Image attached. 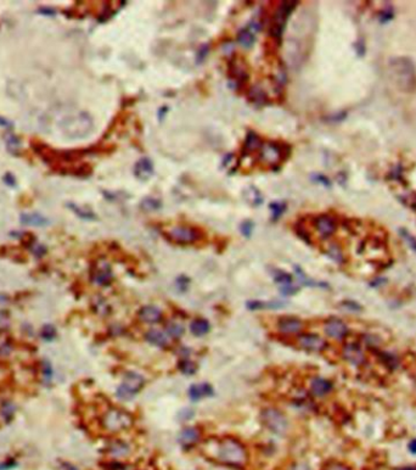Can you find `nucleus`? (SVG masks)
<instances>
[{
  "label": "nucleus",
  "mask_w": 416,
  "mask_h": 470,
  "mask_svg": "<svg viewBox=\"0 0 416 470\" xmlns=\"http://www.w3.org/2000/svg\"><path fill=\"white\" fill-rule=\"evenodd\" d=\"M258 152L259 160L267 166V168L275 170L280 168L281 164L290 157L291 146L280 140H269L267 143H263Z\"/></svg>",
  "instance_id": "1"
},
{
  "label": "nucleus",
  "mask_w": 416,
  "mask_h": 470,
  "mask_svg": "<svg viewBox=\"0 0 416 470\" xmlns=\"http://www.w3.org/2000/svg\"><path fill=\"white\" fill-rule=\"evenodd\" d=\"M217 459L230 466H242L247 462L245 446L235 439H223L218 444Z\"/></svg>",
  "instance_id": "2"
},
{
  "label": "nucleus",
  "mask_w": 416,
  "mask_h": 470,
  "mask_svg": "<svg viewBox=\"0 0 416 470\" xmlns=\"http://www.w3.org/2000/svg\"><path fill=\"white\" fill-rule=\"evenodd\" d=\"M296 7H297V2H291V0L280 3V5L278 7L273 19L270 21V26H269V37L274 41H280L284 31H285L287 19Z\"/></svg>",
  "instance_id": "3"
},
{
  "label": "nucleus",
  "mask_w": 416,
  "mask_h": 470,
  "mask_svg": "<svg viewBox=\"0 0 416 470\" xmlns=\"http://www.w3.org/2000/svg\"><path fill=\"white\" fill-rule=\"evenodd\" d=\"M104 429L110 431V433H117L123 429L129 428L133 424V417L128 412L122 411V409L112 408L109 409L104 414L101 419Z\"/></svg>",
  "instance_id": "4"
},
{
  "label": "nucleus",
  "mask_w": 416,
  "mask_h": 470,
  "mask_svg": "<svg viewBox=\"0 0 416 470\" xmlns=\"http://www.w3.org/2000/svg\"><path fill=\"white\" fill-rule=\"evenodd\" d=\"M145 384V379L140 374L130 372L124 376L123 382L118 386L117 396L119 399L128 401L133 399L134 396L143 389Z\"/></svg>",
  "instance_id": "5"
},
{
  "label": "nucleus",
  "mask_w": 416,
  "mask_h": 470,
  "mask_svg": "<svg viewBox=\"0 0 416 470\" xmlns=\"http://www.w3.org/2000/svg\"><path fill=\"white\" fill-rule=\"evenodd\" d=\"M262 420L269 430L278 435H283L289 430V420L280 411L274 408L264 409L262 413Z\"/></svg>",
  "instance_id": "6"
},
{
  "label": "nucleus",
  "mask_w": 416,
  "mask_h": 470,
  "mask_svg": "<svg viewBox=\"0 0 416 470\" xmlns=\"http://www.w3.org/2000/svg\"><path fill=\"white\" fill-rule=\"evenodd\" d=\"M167 236L170 241L175 242V244L180 245H189L194 244L200 239V232L194 227L189 226H176L172 227L168 232H167Z\"/></svg>",
  "instance_id": "7"
},
{
  "label": "nucleus",
  "mask_w": 416,
  "mask_h": 470,
  "mask_svg": "<svg viewBox=\"0 0 416 470\" xmlns=\"http://www.w3.org/2000/svg\"><path fill=\"white\" fill-rule=\"evenodd\" d=\"M228 76L229 78L235 83L236 89H241L242 87L246 84V82L248 80L246 66H245L244 62L239 59V56L233 55L232 58L229 59Z\"/></svg>",
  "instance_id": "8"
},
{
  "label": "nucleus",
  "mask_w": 416,
  "mask_h": 470,
  "mask_svg": "<svg viewBox=\"0 0 416 470\" xmlns=\"http://www.w3.org/2000/svg\"><path fill=\"white\" fill-rule=\"evenodd\" d=\"M90 277L93 283L99 286H106L112 281L113 273L110 263L105 260H99L93 265Z\"/></svg>",
  "instance_id": "9"
},
{
  "label": "nucleus",
  "mask_w": 416,
  "mask_h": 470,
  "mask_svg": "<svg viewBox=\"0 0 416 470\" xmlns=\"http://www.w3.org/2000/svg\"><path fill=\"white\" fill-rule=\"evenodd\" d=\"M314 226L321 238H330L336 232V220L330 215H320L314 218Z\"/></svg>",
  "instance_id": "10"
},
{
  "label": "nucleus",
  "mask_w": 416,
  "mask_h": 470,
  "mask_svg": "<svg viewBox=\"0 0 416 470\" xmlns=\"http://www.w3.org/2000/svg\"><path fill=\"white\" fill-rule=\"evenodd\" d=\"M298 344L303 350H307V351H313V352L322 351L326 346L325 340L321 339V337L318 336V335H314V334L301 335V336L298 337Z\"/></svg>",
  "instance_id": "11"
},
{
  "label": "nucleus",
  "mask_w": 416,
  "mask_h": 470,
  "mask_svg": "<svg viewBox=\"0 0 416 470\" xmlns=\"http://www.w3.org/2000/svg\"><path fill=\"white\" fill-rule=\"evenodd\" d=\"M273 275L274 280L276 281L278 285L280 286L281 292H283L284 295H293L298 290V287L292 283L291 275L286 273V272L276 269V271H274Z\"/></svg>",
  "instance_id": "12"
},
{
  "label": "nucleus",
  "mask_w": 416,
  "mask_h": 470,
  "mask_svg": "<svg viewBox=\"0 0 416 470\" xmlns=\"http://www.w3.org/2000/svg\"><path fill=\"white\" fill-rule=\"evenodd\" d=\"M343 357L352 366H361L365 361L363 350L355 344H348L343 347Z\"/></svg>",
  "instance_id": "13"
},
{
  "label": "nucleus",
  "mask_w": 416,
  "mask_h": 470,
  "mask_svg": "<svg viewBox=\"0 0 416 470\" xmlns=\"http://www.w3.org/2000/svg\"><path fill=\"white\" fill-rule=\"evenodd\" d=\"M325 333L332 339H343L348 334V328L342 320L330 319L325 323Z\"/></svg>",
  "instance_id": "14"
},
{
  "label": "nucleus",
  "mask_w": 416,
  "mask_h": 470,
  "mask_svg": "<svg viewBox=\"0 0 416 470\" xmlns=\"http://www.w3.org/2000/svg\"><path fill=\"white\" fill-rule=\"evenodd\" d=\"M154 163L148 157L140 158L134 167V175L137 179H142V181H148L154 176Z\"/></svg>",
  "instance_id": "15"
},
{
  "label": "nucleus",
  "mask_w": 416,
  "mask_h": 470,
  "mask_svg": "<svg viewBox=\"0 0 416 470\" xmlns=\"http://www.w3.org/2000/svg\"><path fill=\"white\" fill-rule=\"evenodd\" d=\"M278 328L283 334L286 335H293V334H298L299 331L302 330L303 328V324L299 319L296 318H283L279 320V324H278Z\"/></svg>",
  "instance_id": "16"
},
{
  "label": "nucleus",
  "mask_w": 416,
  "mask_h": 470,
  "mask_svg": "<svg viewBox=\"0 0 416 470\" xmlns=\"http://www.w3.org/2000/svg\"><path fill=\"white\" fill-rule=\"evenodd\" d=\"M20 222L23 226H31V227H45L49 224V220L44 217L43 215L37 213V212H32V213H22L20 216Z\"/></svg>",
  "instance_id": "17"
},
{
  "label": "nucleus",
  "mask_w": 416,
  "mask_h": 470,
  "mask_svg": "<svg viewBox=\"0 0 416 470\" xmlns=\"http://www.w3.org/2000/svg\"><path fill=\"white\" fill-rule=\"evenodd\" d=\"M139 318L142 319L144 323L154 324V323L160 322V320L162 319V312H161L160 308L156 306H145L140 310Z\"/></svg>",
  "instance_id": "18"
},
{
  "label": "nucleus",
  "mask_w": 416,
  "mask_h": 470,
  "mask_svg": "<svg viewBox=\"0 0 416 470\" xmlns=\"http://www.w3.org/2000/svg\"><path fill=\"white\" fill-rule=\"evenodd\" d=\"M310 390L315 396H325L332 390V384L328 379L315 378L310 382Z\"/></svg>",
  "instance_id": "19"
},
{
  "label": "nucleus",
  "mask_w": 416,
  "mask_h": 470,
  "mask_svg": "<svg viewBox=\"0 0 416 470\" xmlns=\"http://www.w3.org/2000/svg\"><path fill=\"white\" fill-rule=\"evenodd\" d=\"M263 142L260 140V138L258 134H256L254 132L250 131L247 133L246 140H245V146H244V154H252L254 151H259V149L262 148Z\"/></svg>",
  "instance_id": "20"
},
{
  "label": "nucleus",
  "mask_w": 416,
  "mask_h": 470,
  "mask_svg": "<svg viewBox=\"0 0 416 470\" xmlns=\"http://www.w3.org/2000/svg\"><path fill=\"white\" fill-rule=\"evenodd\" d=\"M200 439L199 430L195 428H185L179 435V442L185 447H190V446L195 445Z\"/></svg>",
  "instance_id": "21"
},
{
  "label": "nucleus",
  "mask_w": 416,
  "mask_h": 470,
  "mask_svg": "<svg viewBox=\"0 0 416 470\" xmlns=\"http://www.w3.org/2000/svg\"><path fill=\"white\" fill-rule=\"evenodd\" d=\"M66 206H67V208L71 209V211L73 212L77 217H79L80 220L97 221V218H98L97 215H95L90 208L82 207V206L77 205V203H74V202H67L66 203Z\"/></svg>",
  "instance_id": "22"
},
{
  "label": "nucleus",
  "mask_w": 416,
  "mask_h": 470,
  "mask_svg": "<svg viewBox=\"0 0 416 470\" xmlns=\"http://www.w3.org/2000/svg\"><path fill=\"white\" fill-rule=\"evenodd\" d=\"M146 340L149 341L150 344L152 345L157 346V347H164L168 345L169 340L167 337V335L163 333V331L156 330V329H152V330H149L146 333Z\"/></svg>",
  "instance_id": "23"
},
{
  "label": "nucleus",
  "mask_w": 416,
  "mask_h": 470,
  "mask_svg": "<svg viewBox=\"0 0 416 470\" xmlns=\"http://www.w3.org/2000/svg\"><path fill=\"white\" fill-rule=\"evenodd\" d=\"M107 450H109L110 456L116 457V458H122V457H127L128 454H129L130 447L125 444V442L117 440V441L111 442Z\"/></svg>",
  "instance_id": "24"
},
{
  "label": "nucleus",
  "mask_w": 416,
  "mask_h": 470,
  "mask_svg": "<svg viewBox=\"0 0 416 470\" xmlns=\"http://www.w3.org/2000/svg\"><path fill=\"white\" fill-rule=\"evenodd\" d=\"M212 392H213L212 388L208 384H197L191 386L190 390H189V396L193 401H197L209 396V395H212Z\"/></svg>",
  "instance_id": "25"
},
{
  "label": "nucleus",
  "mask_w": 416,
  "mask_h": 470,
  "mask_svg": "<svg viewBox=\"0 0 416 470\" xmlns=\"http://www.w3.org/2000/svg\"><path fill=\"white\" fill-rule=\"evenodd\" d=\"M247 98L251 103H253L256 105H264V104H267V101H268L267 94H265L264 91H262V89L258 88V87H253V88H251L247 94Z\"/></svg>",
  "instance_id": "26"
},
{
  "label": "nucleus",
  "mask_w": 416,
  "mask_h": 470,
  "mask_svg": "<svg viewBox=\"0 0 416 470\" xmlns=\"http://www.w3.org/2000/svg\"><path fill=\"white\" fill-rule=\"evenodd\" d=\"M238 41L239 44L245 48H251L256 41V37H254V33L251 31L250 28H244L239 32L238 34Z\"/></svg>",
  "instance_id": "27"
},
{
  "label": "nucleus",
  "mask_w": 416,
  "mask_h": 470,
  "mask_svg": "<svg viewBox=\"0 0 416 470\" xmlns=\"http://www.w3.org/2000/svg\"><path fill=\"white\" fill-rule=\"evenodd\" d=\"M4 139L5 144H7L8 151L13 155H19V150L21 149V142L19 138L15 136V134L9 133L8 132V133L5 134Z\"/></svg>",
  "instance_id": "28"
},
{
  "label": "nucleus",
  "mask_w": 416,
  "mask_h": 470,
  "mask_svg": "<svg viewBox=\"0 0 416 470\" xmlns=\"http://www.w3.org/2000/svg\"><path fill=\"white\" fill-rule=\"evenodd\" d=\"M190 330L196 336H202L209 331V323L205 319H196L191 323Z\"/></svg>",
  "instance_id": "29"
},
{
  "label": "nucleus",
  "mask_w": 416,
  "mask_h": 470,
  "mask_svg": "<svg viewBox=\"0 0 416 470\" xmlns=\"http://www.w3.org/2000/svg\"><path fill=\"white\" fill-rule=\"evenodd\" d=\"M245 194H246V200L250 205L252 206H259L262 205L263 202V197L260 195L259 190L254 187H250L246 188L245 190Z\"/></svg>",
  "instance_id": "30"
},
{
  "label": "nucleus",
  "mask_w": 416,
  "mask_h": 470,
  "mask_svg": "<svg viewBox=\"0 0 416 470\" xmlns=\"http://www.w3.org/2000/svg\"><path fill=\"white\" fill-rule=\"evenodd\" d=\"M284 304L280 301H271V302H263V301H250L247 304V307L250 310H259V308H280Z\"/></svg>",
  "instance_id": "31"
},
{
  "label": "nucleus",
  "mask_w": 416,
  "mask_h": 470,
  "mask_svg": "<svg viewBox=\"0 0 416 470\" xmlns=\"http://www.w3.org/2000/svg\"><path fill=\"white\" fill-rule=\"evenodd\" d=\"M287 205L285 202H271L269 205V208L271 211V220L273 221H278L281 216L284 215V212L286 211Z\"/></svg>",
  "instance_id": "32"
},
{
  "label": "nucleus",
  "mask_w": 416,
  "mask_h": 470,
  "mask_svg": "<svg viewBox=\"0 0 416 470\" xmlns=\"http://www.w3.org/2000/svg\"><path fill=\"white\" fill-rule=\"evenodd\" d=\"M166 330L168 335H170L172 337H180L181 335L184 334V327H182L180 323L174 322V320H172V322H169L168 324L166 325Z\"/></svg>",
  "instance_id": "33"
},
{
  "label": "nucleus",
  "mask_w": 416,
  "mask_h": 470,
  "mask_svg": "<svg viewBox=\"0 0 416 470\" xmlns=\"http://www.w3.org/2000/svg\"><path fill=\"white\" fill-rule=\"evenodd\" d=\"M140 206L145 211H156V209L161 207V201L157 199H154V197H146L140 203Z\"/></svg>",
  "instance_id": "34"
},
{
  "label": "nucleus",
  "mask_w": 416,
  "mask_h": 470,
  "mask_svg": "<svg viewBox=\"0 0 416 470\" xmlns=\"http://www.w3.org/2000/svg\"><path fill=\"white\" fill-rule=\"evenodd\" d=\"M15 412H16V407L11 402L4 403V405L2 406V409H0V413H2L3 418H4L5 420H10V419L14 417Z\"/></svg>",
  "instance_id": "35"
},
{
  "label": "nucleus",
  "mask_w": 416,
  "mask_h": 470,
  "mask_svg": "<svg viewBox=\"0 0 416 470\" xmlns=\"http://www.w3.org/2000/svg\"><path fill=\"white\" fill-rule=\"evenodd\" d=\"M28 247H29V250L32 251L33 255L37 257H43L47 253V247L35 240H33L31 244L28 245Z\"/></svg>",
  "instance_id": "36"
},
{
  "label": "nucleus",
  "mask_w": 416,
  "mask_h": 470,
  "mask_svg": "<svg viewBox=\"0 0 416 470\" xmlns=\"http://www.w3.org/2000/svg\"><path fill=\"white\" fill-rule=\"evenodd\" d=\"M10 324H11V319H10V316H9V313L7 312V311L0 310V333H2V331H7L8 329L10 328Z\"/></svg>",
  "instance_id": "37"
},
{
  "label": "nucleus",
  "mask_w": 416,
  "mask_h": 470,
  "mask_svg": "<svg viewBox=\"0 0 416 470\" xmlns=\"http://www.w3.org/2000/svg\"><path fill=\"white\" fill-rule=\"evenodd\" d=\"M40 335H41V337H43L44 340L50 341V340L55 339L56 330H55V328L53 327V325H45V327L41 329Z\"/></svg>",
  "instance_id": "38"
},
{
  "label": "nucleus",
  "mask_w": 416,
  "mask_h": 470,
  "mask_svg": "<svg viewBox=\"0 0 416 470\" xmlns=\"http://www.w3.org/2000/svg\"><path fill=\"white\" fill-rule=\"evenodd\" d=\"M94 308L99 314H106L109 311V306L101 297H97V300H94Z\"/></svg>",
  "instance_id": "39"
},
{
  "label": "nucleus",
  "mask_w": 416,
  "mask_h": 470,
  "mask_svg": "<svg viewBox=\"0 0 416 470\" xmlns=\"http://www.w3.org/2000/svg\"><path fill=\"white\" fill-rule=\"evenodd\" d=\"M180 369L184 374H194L196 370V366L191 361L185 359V361H182L180 363Z\"/></svg>",
  "instance_id": "40"
},
{
  "label": "nucleus",
  "mask_w": 416,
  "mask_h": 470,
  "mask_svg": "<svg viewBox=\"0 0 416 470\" xmlns=\"http://www.w3.org/2000/svg\"><path fill=\"white\" fill-rule=\"evenodd\" d=\"M253 227H254L253 222H251V221H245V222H242L241 227H240L242 235L246 236V238H250L253 232Z\"/></svg>",
  "instance_id": "41"
},
{
  "label": "nucleus",
  "mask_w": 416,
  "mask_h": 470,
  "mask_svg": "<svg viewBox=\"0 0 416 470\" xmlns=\"http://www.w3.org/2000/svg\"><path fill=\"white\" fill-rule=\"evenodd\" d=\"M13 351V346L8 341H0V357H7Z\"/></svg>",
  "instance_id": "42"
},
{
  "label": "nucleus",
  "mask_w": 416,
  "mask_h": 470,
  "mask_svg": "<svg viewBox=\"0 0 416 470\" xmlns=\"http://www.w3.org/2000/svg\"><path fill=\"white\" fill-rule=\"evenodd\" d=\"M3 182H4L9 188H16V185H17L16 178H15V176L10 172L5 173L4 177H3Z\"/></svg>",
  "instance_id": "43"
},
{
  "label": "nucleus",
  "mask_w": 416,
  "mask_h": 470,
  "mask_svg": "<svg viewBox=\"0 0 416 470\" xmlns=\"http://www.w3.org/2000/svg\"><path fill=\"white\" fill-rule=\"evenodd\" d=\"M324 470H351L349 466H347L346 464L340 463V462H331L329 463L328 465L325 466Z\"/></svg>",
  "instance_id": "44"
},
{
  "label": "nucleus",
  "mask_w": 416,
  "mask_h": 470,
  "mask_svg": "<svg viewBox=\"0 0 416 470\" xmlns=\"http://www.w3.org/2000/svg\"><path fill=\"white\" fill-rule=\"evenodd\" d=\"M109 470H131V468L129 465H127V464H123V463H119V462H115V463H110L109 465Z\"/></svg>",
  "instance_id": "45"
},
{
  "label": "nucleus",
  "mask_w": 416,
  "mask_h": 470,
  "mask_svg": "<svg viewBox=\"0 0 416 470\" xmlns=\"http://www.w3.org/2000/svg\"><path fill=\"white\" fill-rule=\"evenodd\" d=\"M0 127L7 128V130H13L14 124H13V122L9 121L8 118L2 117V116H0Z\"/></svg>",
  "instance_id": "46"
},
{
  "label": "nucleus",
  "mask_w": 416,
  "mask_h": 470,
  "mask_svg": "<svg viewBox=\"0 0 416 470\" xmlns=\"http://www.w3.org/2000/svg\"><path fill=\"white\" fill-rule=\"evenodd\" d=\"M343 306L352 311H359L361 308L358 304H355V302H353V301H346L345 304H343Z\"/></svg>",
  "instance_id": "47"
},
{
  "label": "nucleus",
  "mask_w": 416,
  "mask_h": 470,
  "mask_svg": "<svg viewBox=\"0 0 416 470\" xmlns=\"http://www.w3.org/2000/svg\"><path fill=\"white\" fill-rule=\"evenodd\" d=\"M207 53H208V47H207V46L202 47L201 49H200V52H199V56H197V61H202V60L206 58V55H207Z\"/></svg>",
  "instance_id": "48"
},
{
  "label": "nucleus",
  "mask_w": 416,
  "mask_h": 470,
  "mask_svg": "<svg viewBox=\"0 0 416 470\" xmlns=\"http://www.w3.org/2000/svg\"><path fill=\"white\" fill-rule=\"evenodd\" d=\"M39 14L47 15V16H54L56 13H55V10H53V9H50V8H41L39 9Z\"/></svg>",
  "instance_id": "49"
},
{
  "label": "nucleus",
  "mask_w": 416,
  "mask_h": 470,
  "mask_svg": "<svg viewBox=\"0 0 416 470\" xmlns=\"http://www.w3.org/2000/svg\"><path fill=\"white\" fill-rule=\"evenodd\" d=\"M167 112H168V107L167 106L161 107V109L158 110V119H160V121H163L164 116L167 115Z\"/></svg>",
  "instance_id": "50"
},
{
  "label": "nucleus",
  "mask_w": 416,
  "mask_h": 470,
  "mask_svg": "<svg viewBox=\"0 0 416 470\" xmlns=\"http://www.w3.org/2000/svg\"><path fill=\"white\" fill-rule=\"evenodd\" d=\"M409 451L411 452V453L416 454V440H412L409 444Z\"/></svg>",
  "instance_id": "51"
},
{
  "label": "nucleus",
  "mask_w": 416,
  "mask_h": 470,
  "mask_svg": "<svg viewBox=\"0 0 416 470\" xmlns=\"http://www.w3.org/2000/svg\"><path fill=\"white\" fill-rule=\"evenodd\" d=\"M292 470H310V468L309 466L304 465V464H298V465H296Z\"/></svg>",
  "instance_id": "52"
},
{
  "label": "nucleus",
  "mask_w": 416,
  "mask_h": 470,
  "mask_svg": "<svg viewBox=\"0 0 416 470\" xmlns=\"http://www.w3.org/2000/svg\"><path fill=\"white\" fill-rule=\"evenodd\" d=\"M398 470H416V466H403V468H399Z\"/></svg>",
  "instance_id": "53"
}]
</instances>
